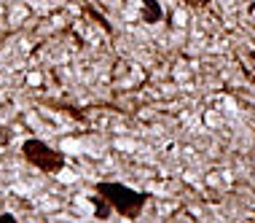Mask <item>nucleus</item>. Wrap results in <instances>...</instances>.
I'll use <instances>...</instances> for the list:
<instances>
[{"instance_id":"obj_4","label":"nucleus","mask_w":255,"mask_h":223,"mask_svg":"<svg viewBox=\"0 0 255 223\" xmlns=\"http://www.w3.org/2000/svg\"><path fill=\"white\" fill-rule=\"evenodd\" d=\"M89 199H92V205H94V218L105 221L108 215H110V210H113V207L108 205V199H102L97 191H94V197H89Z\"/></svg>"},{"instance_id":"obj_5","label":"nucleus","mask_w":255,"mask_h":223,"mask_svg":"<svg viewBox=\"0 0 255 223\" xmlns=\"http://www.w3.org/2000/svg\"><path fill=\"white\" fill-rule=\"evenodd\" d=\"M185 5H188L191 11H207L212 5V0H183Z\"/></svg>"},{"instance_id":"obj_6","label":"nucleus","mask_w":255,"mask_h":223,"mask_svg":"<svg viewBox=\"0 0 255 223\" xmlns=\"http://www.w3.org/2000/svg\"><path fill=\"white\" fill-rule=\"evenodd\" d=\"M11 140V129L8 127H0V145H5Z\"/></svg>"},{"instance_id":"obj_1","label":"nucleus","mask_w":255,"mask_h":223,"mask_svg":"<svg viewBox=\"0 0 255 223\" xmlns=\"http://www.w3.org/2000/svg\"><path fill=\"white\" fill-rule=\"evenodd\" d=\"M94 191L102 199H108L113 213H119L121 218H129V221L140 218L145 205L150 202L148 191H137V188L127 186V183H116V180H100V183H94Z\"/></svg>"},{"instance_id":"obj_7","label":"nucleus","mask_w":255,"mask_h":223,"mask_svg":"<svg viewBox=\"0 0 255 223\" xmlns=\"http://www.w3.org/2000/svg\"><path fill=\"white\" fill-rule=\"evenodd\" d=\"M19 218L13 213H0V223H16Z\"/></svg>"},{"instance_id":"obj_2","label":"nucleus","mask_w":255,"mask_h":223,"mask_svg":"<svg viewBox=\"0 0 255 223\" xmlns=\"http://www.w3.org/2000/svg\"><path fill=\"white\" fill-rule=\"evenodd\" d=\"M22 156H24L27 164L35 167L38 172H43V175H59V172L67 167L65 153L57 151L49 143H43L40 137H27V140L22 143Z\"/></svg>"},{"instance_id":"obj_3","label":"nucleus","mask_w":255,"mask_h":223,"mask_svg":"<svg viewBox=\"0 0 255 223\" xmlns=\"http://www.w3.org/2000/svg\"><path fill=\"white\" fill-rule=\"evenodd\" d=\"M140 19L142 24H158L164 22V8L158 0H142L140 3Z\"/></svg>"}]
</instances>
